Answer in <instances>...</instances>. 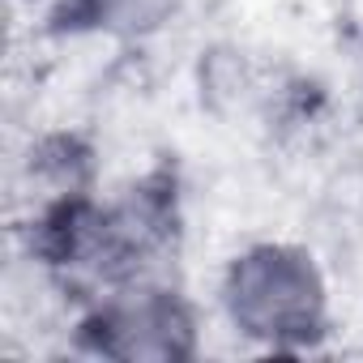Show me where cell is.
<instances>
[{
  "instance_id": "1",
  "label": "cell",
  "mask_w": 363,
  "mask_h": 363,
  "mask_svg": "<svg viewBox=\"0 0 363 363\" xmlns=\"http://www.w3.org/2000/svg\"><path fill=\"white\" fill-rule=\"evenodd\" d=\"M227 325L265 350H308L329 329V286L299 244L265 240L231 257L223 286Z\"/></svg>"
},
{
  "instance_id": "2",
  "label": "cell",
  "mask_w": 363,
  "mask_h": 363,
  "mask_svg": "<svg viewBox=\"0 0 363 363\" xmlns=\"http://www.w3.org/2000/svg\"><path fill=\"white\" fill-rule=\"evenodd\" d=\"M77 346L124 363H179L197 354V312L162 278L124 282L86 303Z\"/></svg>"
},
{
  "instance_id": "3",
  "label": "cell",
  "mask_w": 363,
  "mask_h": 363,
  "mask_svg": "<svg viewBox=\"0 0 363 363\" xmlns=\"http://www.w3.org/2000/svg\"><path fill=\"white\" fill-rule=\"evenodd\" d=\"M179 0H56V26L69 35H103L116 43H141L171 26Z\"/></svg>"
},
{
  "instance_id": "4",
  "label": "cell",
  "mask_w": 363,
  "mask_h": 363,
  "mask_svg": "<svg viewBox=\"0 0 363 363\" xmlns=\"http://www.w3.org/2000/svg\"><path fill=\"white\" fill-rule=\"evenodd\" d=\"M26 5H56V0H26Z\"/></svg>"
}]
</instances>
